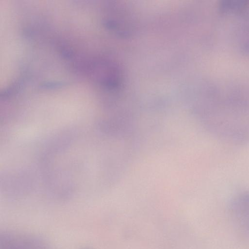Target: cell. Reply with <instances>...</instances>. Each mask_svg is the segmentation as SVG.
<instances>
[{"label":"cell","mask_w":249,"mask_h":249,"mask_svg":"<svg viewBox=\"0 0 249 249\" xmlns=\"http://www.w3.org/2000/svg\"><path fill=\"white\" fill-rule=\"evenodd\" d=\"M0 249H51L35 236L13 231H4L0 237Z\"/></svg>","instance_id":"1"},{"label":"cell","mask_w":249,"mask_h":249,"mask_svg":"<svg viewBox=\"0 0 249 249\" xmlns=\"http://www.w3.org/2000/svg\"><path fill=\"white\" fill-rule=\"evenodd\" d=\"M230 211L238 224L249 232V191L234 196L229 204Z\"/></svg>","instance_id":"2"}]
</instances>
